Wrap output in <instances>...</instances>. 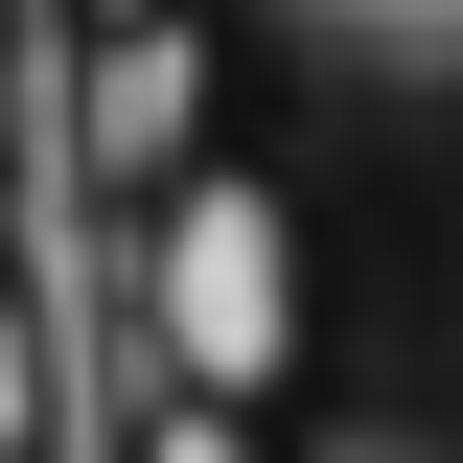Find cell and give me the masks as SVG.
<instances>
[{"label": "cell", "mask_w": 463, "mask_h": 463, "mask_svg": "<svg viewBox=\"0 0 463 463\" xmlns=\"http://www.w3.org/2000/svg\"><path fill=\"white\" fill-rule=\"evenodd\" d=\"M139 301H163V371H185V394L255 417V394L301 371V209H279L255 163H185V185H163V255H139Z\"/></svg>", "instance_id": "cell-1"}, {"label": "cell", "mask_w": 463, "mask_h": 463, "mask_svg": "<svg viewBox=\"0 0 463 463\" xmlns=\"http://www.w3.org/2000/svg\"><path fill=\"white\" fill-rule=\"evenodd\" d=\"M301 47H347V70H463V0H279Z\"/></svg>", "instance_id": "cell-2"}, {"label": "cell", "mask_w": 463, "mask_h": 463, "mask_svg": "<svg viewBox=\"0 0 463 463\" xmlns=\"http://www.w3.org/2000/svg\"><path fill=\"white\" fill-rule=\"evenodd\" d=\"M116 163H163V185H185V47H163V24L116 47Z\"/></svg>", "instance_id": "cell-3"}, {"label": "cell", "mask_w": 463, "mask_h": 463, "mask_svg": "<svg viewBox=\"0 0 463 463\" xmlns=\"http://www.w3.org/2000/svg\"><path fill=\"white\" fill-rule=\"evenodd\" d=\"M139 463H232V394H185V371H163V417H139Z\"/></svg>", "instance_id": "cell-4"}, {"label": "cell", "mask_w": 463, "mask_h": 463, "mask_svg": "<svg viewBox=\"0 0 463 463\" xmlns=\"http://www.w3.org/2000/svg\"><path fill=\"white\" fill-rule=\"evenodd\" d=\"M347 463H417V440H347Z\"/></svg>", "instance_id": "cell-5"}]
</instances>
